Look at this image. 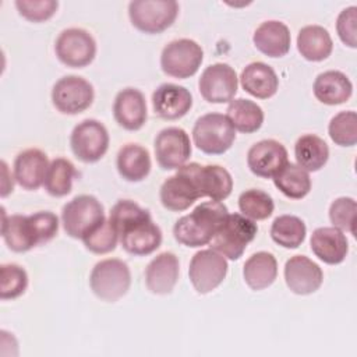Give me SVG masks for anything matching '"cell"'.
I'll return each instance as SVG.
<instances>
[{"mask_svg":"<svg viewBox=\"0 0 357 357\" xmlns=\"http://www.w3.org/2000/svg\"><path fill=\"white\" fill-rule=\"evenodd\" d=\"M307 234L304 222L294 215H280L275 218L271 226L272 240L284 248H297Z\"/></svg>","mask_w":357,"mask_h":357,"instance_id":"35","label":"cell"},{"mask_svg":"<svg viewBox=\"0 0 357 357\" xmlns=\"http://www.w3.org/2000/svg\"><path fill=\"white\" fill-rule=\"evenodd\" d=\"M311 250L321 261L337 265L349 252V243L342 230L336 227H318L311 234Z\"/></svg>","mask_w":357,"mask_h":357,"instance_id":"24","label":"cell"},{"mask_svg":"<svg viewBox=\"0 0 357 357\" xmlns=\"http://www.w3.org/2000/svg\"><path fill=\"white\" fill-rule=\"evenodd\" d=\"M54 52L64 66L82 68L93 61L96 56V42L93 36L82 28H67L59 33Z\"/></svg>","mask_w":357,"mask_h":357,"instance_id":"11","label":"cell"},{"mask_svg":"<svg viewBox=\"0 0 357 357\" xmlns=\"http://www.w3.org/2000/svg\"><path fill=\"white\" fill-rule=\"evenodd\" d=\"M105 209L93 195L82 194L68 201L61 211L64 231L73 238H84L105 220Z\"/></svg>","mask_w":357,"mask_h":357,"instance_id":"6","label":"cell"},{"mask_svg":"<svg viewBox=\"0 0 357 357\" xmlns=\"http://www.w3.org/2000/svg\"><path fill=\"white\" fill-rule=\"evenodd\" d=\"M287 162V149L276 139L258 141L247 152L248 169L262 178H273Z\"/></svg>","mask_w":357,"mask_h":357,"instance_id":"17","label":"cell"},{"mask_svg":"<svg viewBox=\"0 0 357 357\" xmlns=\"http://www.w3.org/2000/svg\"><path fill=\"white\" fill-rule=\"evenodd\" d=\"M28 275L17 264H3L0 266V297L3 300L17 298L25 293Z\"/></svg>","mask_w":357,"mask_h":357,"instance_id":"38","label":"cell"},{"mask_svg":"<svg viewBox=\"0 0 357 357\" xmlns=\"http://www.w3.org/2000/svg\"><path fill=\"white\" fill-rule=\"evenodd\" d=\"M204 60L201 45L188 38L169 42L160 54L162 71L170 77L184 79L192 77Z\"/></svg>","mask_w":357,"mask_h":357,"instance_id":"9","label":"cell"},{"mask_svg":"<svg viewBox=\"0 0 357 357\" xmlns=\"http://www.w3.org/2000/svg\"><path fill=\"white\" fill-rule=\"evenodd\" d=\"M116 166L124 180L138 183L151 172V155L139 144H126L117 152Z\"/></svg>","mask_w":357,"mask_h":357,"instance_id":"28","label":"cell"},{"mask_svg":"<svg viewBox=\"0 0 357 357\" xmlns=\"http://www.w3.org/2000/svg\"><path fill=\"white\" fill-rule=\"evenodd\" d=\"M131 272L128 265L119 258H107L95 264L89 275L93 294L107 303L121 298L130 289Z\"/></svg>","mask_w":357,"mask_h":357,"instance_id":"4","label":"cell"},{"mask_svg":"<svg viewBox=\"0 0 357 357\" xmlns=\"http://www.w3.org/2000/svg\"><path fill=\"white\" fill-rule=\"evenodd\" d=\"M227 268V261L222 254L212 248L201 250L190 261L188 276L194 289L199 294H206L223 282Z\"/></svg>","mask_w":357,"mask_h":357,"instance_id":"13","label":"cell"},{"mask_svg":"<svg viewBox=\"0 0 357 357\" xmlns=\"http://www.w3.org/2000/svg\"><path fill=\"white\" fill-rule=\"evenodd\" d=\"M331 139L339 146H354L357 142V114L344 110L335 114L328 126Z\"/></svg>","mask_w":357,"mask_h":357,"instance_id":"37","label":"cell"},{"mask_svg":"<svg viewBox=\"0 0 357 357\" xmlns=\"http://www.w3.org/2000/svg\"><path fill=\"white\" fill-rule=\"evenodd\" d=\"M243 276L247 286L255 291L269 287L278 276V262L273 254L258 251L244 264Z\"/></svg>","mask_w":357,"mask_h":357,"instance_id":"30","label":"cell"},{"mask_svg":"<svg viewBox=\"0 0 357 357\" xmlns=\"http://www.w3.org/2000/svg\"><path fill=\"white\" fill-rule=\"evenodd\" d=\"M109 220L114 226L121 247L131 255H149L160 247L162 231L151 213L131 199L117 201Z\"/></svg>","mask_w":357,"mask_h":357,"instance_id":"1","label":"cell"},{"mask_svg":"<svg viewBox=\"0 0 357 357\" xmlns=\"http://www.w3.org/2000/svg\"><path fill=\"white\" fill-rule=\"evenodd\" d=\"M178 3L174 0H134L128 4L131 24L144 33H160L176 21Z\"/></svg>","mask_w":357,"mask_h":357,"instance_id":"8","label":"cell"},{"mask_svg":"<svg viewBox=\"0 0 357 357\" xmlns=\"http://www.w3.org/2000/svg\"><path fill=\"white\" fill-rule=\"evenodd\" d=\"M240 84L245 92L258 98H272L279 88V78L275 70L264 61L247 64L240 75Z\"/></svg>","mask_w":357,"mask_h":357,"instance_id":"27","label":"cell"},{"mask_svg":"<svg viewBox=\"0 0 357 357\" xmlns=\"http://www.w3.org/2000/svg\"><path fill=\"white\" fill-rule=\"evenodd\" d=\"M333 42L321 25H305L297 35V50L308 61H322L332 53Z\"/></svg>","mask_w":357,"mask_h":357,"instance_id":"29","label":"cell"},{"mask_svg":"<svg viewBox=\"0 0 357 357\" xmlns=\"http://www.w3.org/2000/svg\"><path fill=\"white\" fill-rule=\"evenodd\" d=\"M57 231L59 218L50 211L10 216L3 213L1 236L14 252H25L36 245L46 244L54 238Z\"/></svg>","mask_w":357,"mask_h":357,"instance_id":"2","label":"cell"},{"mask_svg":"<svg viewBox=\"0 0 357 357\" xmlns=\"http://www.w3.org/2000/svg\"><path fill=\"white\" fill-rule=\"evenodd\" d=\"M356 201L351 197H339L329 206V219L333 227L354 233V218H356Z\"/></svg>","mask_w":357,"mask_h":357,"instance_id":"40","label":"cell"},{"mask_svg":"<svg viewBox=\"0 0 357 357\" xmlns=\"http://www.w3.org/2000/svg\"><path fill=\"white\" fill-rule=\"evenodd\" d=\"M226 117L234 130L244 134H251L261 128L265 116L259 105L250 99L238 98L230 100L226 110Z\"/></svg>","mask_w":357,"mask_h":357,"instance_id":"32","label":"cell"},{"mask_svg":"<svg viewBox=\"0 0 357 357\" xmlns=\"http://www.w3.org/2000/svg\"><path fill=\"white\" fill-rule=\"evenodd\" d=\"M49 165L47 155L43 151L38 148L25 149L14 160V178L25 190H38L45 181Z\"/></svg>","mask_w":357,"mask_h":357,"instance_id":"23","label":"cell"},{"mask_svg":"<svg viewBox=\"0 0 357 357\" xmlns=\"http://www.w3.org/2000/svg\"><path fill=\"white\" fill-rule=\"evenodd\" d=\"M93 86L78 75L61 77L52 88L53 106L63 114H78L93 102Z\"/></svg>","mask_w":357,"mask_h":357,"instance_id":"12","label":"cell"},{"mask_svg":"<svg viewBox=\"0 0 357 357\" xmlns=\"http://www.w3.org/2000/svg\"><path fill=\"white\" fill-rule=\"evenodd\" d=\"M294 156L297 165L304 170L318 172L329 159V148L321 137L315 134H304L296 141Z\"/></svg>","mask_w":357,"mask_h":357,"instance_id":"31","label":"cell"},{"mask_svg":"<svg viewBox=\"0 0 357 357\" xmlns=\"http://www.w3.org/2000/svg\"><path fill=\"white\" fill-rule=\"evenodd\" d=\"M1 167H3V183H1V197H7L10 192L14 190V181H8V167L4 160H1Z\"/></svg>","mask_w":357,"mask_h":357,"instance_id":"43","label":"cell"},{"mask_svg":"<svg viewBox=\"0 0 357 357\" xmlns=\"http://www.w3.org/2000/svg\"><path fill=\"white\" fill-rule=\"evenodd\" d=\"M113 116L116 123L128 131L142 128L146 121V100L137 88H124L117 92L113 102Z\"/></svg>","mask_w":357,"mask_h":357,"instance_id":"21","label":"cell"},{"mask_svg":"<svg viewBox=\"0 0 357 357\" xmlns=\"http://www.w3.org/2000/svg\"><path fill=\"white\" fill-rule=\"evenodd\" d=\"M275 187L287 198L301 199L311 190V178L307 170L300 167L297 163L287 162L275 176Z\"/></svg>","mask_w":357,"mask_h":357,"instance_id":"33","label":"cell"},{"mask_svg":"<svg viewBox=\"0 0 357 357\" xmlns=\"http://www.w3.org/2000/svg\"><path fill=\"white\" fill-rule=\"evenodd\" d=\"M77 176L75 166L66 158H56L50 162L43 181L45 190L52 197H64L71 192L73 180Z\"/></svg>","mask_w":357,"mask_h":357,"instance_id":"34","label":"cell"},{"mask_svg":"<svg viewBox=\"0 0 357 357\" xmlns=\"http://www.w3.org/2000/svg\"><path fill=\"white\" fill-rule=\"evenodd\" d=\"M84 245L86 250H89L93 254H107L114 251L119 234L114 229V226L110 223L109 219H105L99 226H96L89 234H86L84 238Z\"/></svg>","mask_w":357,"mask_h":357,"instance_id":"39","label":"cell"},{"mask_svg":"<svg viewBox=\"0 0 357 357\" xmlns=\"http://www.w3.org/2000/svg\"><path fill=\"white\" fill-rule=\"evenodd\" d=\"M227 215V206L222 201H205L174 223L173 236L180 244L191 248L209 244Z\"/></svg>","mask_w":357,"mask_h":357,"instance_id":"3","label":"cell"},{"mask_svg":"<svg viewBox=\"0 0 357 357\" xmlns=\"http://www.w3.org/2000/svg\"><path fill=\"white\" fill-rule=\"evenodd\" d=\"M238 78L233 67L226 63L208 66L198 81L201 96L209 103H226L237 93Z\"/></svg>","mask_w":357,"mask_h":357,"instance_id":"14","label":"cell"},{"mask_svg":"<svg viewBox=\"0 0 357 357\" xmlns=\"http://www.w3.org/2000/svg\"><path fill=\"white\" fill-rule=\"evenodd\" d=\"M162 205L172 212L188 209L198 198V190L188 172L181 166L174 176L167 177L159 191Z\"/></svg>","mask_w":357,"mask_h":357,"instance_id":"20","label":"cell"},{"mask_svg":"<svg viewBox=\"0 0 357 357\" xmlns=\"http://www.w3.org/2000/svg\"><path fill=\"white\" fill-rule=\"evenodd\" d=\"M70 146L75 158L81 162H98L109 149V132L100 121L85 119L73 128Z\"/></svg>","mask_w":357,"mask_h":357,"instance_id":"10","label":"cell"},{"mask_svg":"<svg viewBox=\"0 0 357 357\" xmlns=\"http://www.w3.org/2000/svg\"><path fill=\"white\" fill-rule=\"evenodd\" d=\"M155 156L163 170L184 166L191 156V142L185 130L180 127L160 130L155 138Z\"/></svg>","mask_w":357,"mask_h":357,"instance_id":"15","label":"cell"},{"mask_svg":"<svg viewBox=\"0 0 357 357\" xmlns=\"http://www.w3.org/2000/svg\"><path fill=\"white\" fill-rule=\"evenodd\" d=\"M312 91L314 96L321 103L335 106L350 99L353 93V84L342 71L328 70L317 75Z\"/></svg>","mask_w":357,"mask_h":357,"instance_id":"26","label":"cell"},{"mask_svg":"<svg viewBox=\"0 0 357 357\" xmlns=\"http://www.w3.org/2000/svg\"><path fill=\"white\" fill-rule=\"evenodd\" d=\"M192 106L191 92L181 85L165 82L152 93V107L163 120H177L185 116Z\"/></svg>","mask_w":357,"mask_h":357,"instance_id":"19","label":"cell"},{"mask_svg":"<svg viewBox=\"0 0 357 357\" xmlns=\"http://www.w3.org/2000/svg\"><path fill=\"white\" fill-rule=\"evenodd\" d=\"M184 169L194 180L199 198L208 197L212 201H223L230 195L233 190V178L225 167L219 165L202 166L192 162L184 165Z\"/></svg>","mask_w":357,"mask_h":357,"instance_id":"16","label":"cell"},{"mask_svg":"<svg viewBox=\"0 0 357 357\" xmlns=\"http://www.w3.org/2000/svg\"><path fill=\"white\" fill-rule=\"evenodd\" d=\"M336 31L340 40L349 47L357 46L356 32H357V7L350 6L343 8L336 20Z\"/></svg>","mask_w":357,"mask_h":357,"instance_id":"42","label":"cell"},{"mask_svg":"<svg viewBox=\"0 0 357 357\" xmlns=\"http://www.w3.org/2000/svg\"><path fill=\"white\" fill-rule=\"evenodd\" d=\"M322 280L321 266L305 255H293L284 264V282L294 294H311L321 287Z\"/></svg>","mask_w":357,"mask_h":357,"instance_id":"18","label":"cell"},{"mask_svg":"<svg viewBox=\"0 0 357 357\" xmlns=\"http://www.w3.org/2000/svg\"><path fill=\"white\" fill-rule=\"evenodd\" d=\"M257 231L258 227L254 220L240 213H229L209 244L225 258L236 261L243 255L248 243L255 238Z\"/></svg>","mask_w":357,"mask_h":357,"instance_id":"5","label":"cell"},{"mask_svg":"<svg viewBox=\"0 0 357 357\" xmlns=\"http://www.w3.org/2000/svg\"><path fill=\"white\" fill-rule=\"evenodd\" d=\"M180 266L177 257L165 251L156 255L145 269V284L153 294H169L178 280Z\"/></svg>","mask_w":357,"mask_h":357,"instance_id":"22","label":"cell"},{"mask_svg":"<svg viewBox=\"0 0 357 357\" xmlns=\"http://www.w3.org/2000/svg\"><path fill=\"white\" fill-rule=\"evenodd\" d=\"M238 208L241 215L251 220H264L273 213L275 204L272 197L257 188L245 190L238 197Z\"/></svg>","mask_w":357,"mask_h":357,"instance_id":"36","label":"cell"},{"mask_svg":"<svg viewBox=\"0 0 357 357\" xmlns=\"http://www.w3.org/2000/svg\"><path fill=\"white\" fill-rule=\"evenodd\" d=\"M195 146L208 155H222L236 139V130L225 114L206 113L197 119L192 128Z\"/></svg>","mask_w":357,"mask_h":357,"instance_id":"7","label":"cell"},{"mask_svg":"<svg viewBox=\"0 0 357 357\" xmlns=\"http://www.w3.org/2000/svg\"><path fill=\"white\" fill-rule=\"evenodd\" d=\"M15 7L25 20L42 22L54 15L59 3L54 0H17Z\"/></svg>","mask_w":357,"mask_h":357,"instance_id":"41","label":"cell"},{"mask_svg":"<svg viewBox=\"0 0 357 357\" xmlns=\"http://www.w3.org/2000/svg\"><path fill=\"white\" fill-rule=\"evenodd\" d=\"M255 47L269 57H283L290 50V31L286 24L278 20L264 21L254 32Z\"/></svg>","mask_w":357,"mask_h":357,"instance_id":"25","label":"cell"}]
</instances>
